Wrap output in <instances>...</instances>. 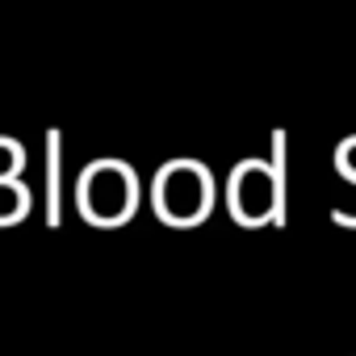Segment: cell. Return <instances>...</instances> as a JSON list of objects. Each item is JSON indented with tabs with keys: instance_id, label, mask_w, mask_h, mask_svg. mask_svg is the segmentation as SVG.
<instances>
[{
	"instance_id": "obj_1",
	"label": "cell",
	"mask_w": 356,
	"mask_h": 356,
	"mask_svg": "<svg viewBox=\"0 0 356 356\" xmlns=\"http://www.w3.org/2000/svg\"><path fill=\"white\" fill-rule=\"evenodd\" d=\"M80 202L84 210L97 218V222H118L130 214V202H134V185H130V176L118 168V163H101L84 176V185H80Z\"/></svg>"
},
{
	"instance_id": "obj_2",
	"label": "cell",
	"mask_w": 356,
	"mask_h": 356,
	"mask_svg": "<svg viewBox=\"0 0 356 356\" xmlns=\"http://www.w3.org/2000/svg\"><path fill=\"white\" fill-rule=\"evenodd\" d=\"M210 206V185L193 163H176L159 176V210L172 222H193Z\"/></svg>"
},
{
	"instance_id": "obj_3",
	"label": "cell",
	"mask_w": 356,
	"mask_h": 356,
	"mask_svg": "<svg viewBox=\"0 0 356 356\" xmlns=\"http://www.w3.org/2000/svg\"><path fill=\"white\" fill-rule=\"evenodd\" d=\"M273 206H277V181L256 163L243 168L235 176V214H243L248 222H260L273 214Z\"/></svg>"
},
{
	"instance_id": "obj_4",
	"label": "cell",
	"mask_w": 356,
	"mask_h": 356,
	"mask_svg": "<svg viewBox=\"0 0 356 356\" xmlns=\"http://www.w3.org/2000/svg\"><path fill=\"white\" fill-rule=\"evenodd\" d=\"M22 206H26V193L13 181H5V185H0V218H17Z\"/></svg>"
},
{
	"instance_id": "obj_5",
	"label": "cell",
	"mask_w": 356,
	"mask_h": 356,
	"mask_svg": "<svg viewBox=\"0 0 356 356\" xmlns=\"http://www.w3.org/2000/svg\"><path fill=\"white\" fill-rule=\"evenodd\" d=\"M17 163H22V155H17V147L13 143H0V185L9 181V176L17 172Z\"/></svg>"
}]
</instances>
